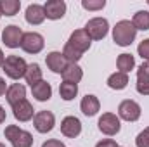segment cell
<instances>
[{"instance_id":"cell-1","label":"cell","mask_w":149,"mask_h":147,"mask_svg":"<svg viewBox=\"0 0 149 147\" xmlns=\"http://www.w3.org/2000/svg\"><path fill=\"white\" fill-rule=\"evenodd\" d=\"M135 35H137V30L135 26L132 24V21H118L116 26L113 28V40L116 42V45L120 47H128L132 45V42L135 40Z\"/></svg>"},{"instance_id":"cell-2","label":"cell","mask_w":149,"mask_h":147,"mask_svg":"<svg viewBox=\"0 0 149 147\" xmlns=\"http://www.w3.org/2000/svg\"><path fill=\"white\" fill-rule=\"evenodd\" d=\"M2 68H3V71H5V74L9 78L21 80L24 76V73H26V69H28V64L19 55H9V57H5V62H3Z\"/></svg>"},{"instance_id":"cell-3","label":"cell","mask_w":149,"mask_h":147,"mask_svg":"<svg viewBox=\"0 0 149 147\" xmlns=\"http://www.w3.org/2000/svg\"><path fill=\"white\" fill-rule=\"evenodd\" d=\"M109 30V23L104 17H94L85 24V31L90 37V40H102L108 35Z\"/></svg>"},{"instance_id":"cell-4","label":"cell","mask_w":149,"mask_h":147,"mask_svg":"<svg viewBox=\"0 0 149 147\" xmlns=\"http://www.w3.org/2000/svg\"><path fill=\"white\" fill-rule=\"evenodd\" d=\"M43 45H45L43 37L40 33H35V31H28L21 38V49L24 52H28V54H38V52H42Z\"/></svg>"},{"instance_id":"cell-5","label":"cell","mask_w":149,"mask_h":147,"mask_svg":"<svg viewBox=\"0 0 149 147\" xmlns=\"http://www.w3.org/2000/svg\"><path fill=\"white\" fill-rule=\"evenodd\" d=\"M118 114L121 119L125 121H137L141 118V106L135 102V101H123L120 106H118Z\"/></svg>"},{"instance_id":"cell-6","label":"cell","mask_w":149,"mask_h":147,"mask_svg":"<svg viewBox=\"0 0 149 147\" xmlns=\"http://www.w3.org/2000/svg\"><path fill=\"white\" fill-rule=\"evenodd\" d=\"M121 125H120V118L113 112H104L99 118V130L106 135H116L120 132Z\"/></svg>"},{"instance_id":"cell-7","label":"cell","mask_w":149,"mask_h":147,"mask_svg":"<svg viewBox=\"0 0 149 147\" xmlns=\"http://www.w3.org/2000/svg\"><path fill=\"white\" fill-rule=\"evenodd\" d=\"M23 30L16 24H9L3 28V33H2V40L5 43V47L9 49H16V47H21V38H23Z\"/></svg>"},{"instance_id":"cell-8","label":"cell","mask_w":149,"mask_h":147,"mask_svg":"<svg viewBox=\"0 0 149 147\" xmlns=\"http://www.w3.org/2000/svg\"><path fill=\"white\" fill-rule=\"evenodd\" d=\"M33 125H35L37 132H40V133H49L54 128V125H56V118H54V114L50 111H40V112L35 114V118H33Z\"/></svg>"},{"instance_id":"cell-9","label":"cell","mask_w":149,"mask_h":147,"mask_svg":"<svg viewBox=\"0 0 149 147\" xmlns=\"http://www.w3.org/2000/svg\"><path fill=\"white\" fill-rule=\"evenodd\" d=\"M43 9H45V17L56 21L66 14V2L64 0H49V2H45Z\"/></svg>"},{"instance_id":"cell-10","label":"cell","mask_w":149,"mask_h":147,"mask_svg":"<svg viewBox=\"0 0 149 147\" xmlns=\"http://www.w3.org/2000/svg\"><path fill=\"white\" fill-rule=\"evenodd\" d=\"M61 132H63V135L68 137V139L78 137L80 132H81V123H80V119L74 118V116H66V118L61 121Z\"/></svg>"},{"instance_id":"cell-11","label":"cell","mask_w":149,"mask_h":147,"mask_svg":"<svg viewBox=\"0 0 149 147\" xmlns=\"http://www.w3.org/2000/svg\"><path fill=\"white\" fill-rule=\"evenodd\" d=\"M73 49H76L78 52H85V50H88L90 49V37L87 35V31L85 30H76L71 33V37H70V42H68Z\"/></svg>"},{"instance_id":"cell-12","label":"cell","mask_w":149,"mask_h":147,"mask_svg":"<svg viewBox=\"0 0 149 147\" xmlns=\"http://www.w3.org/2000/svg\"><path fill=\"white\" fill-rule=\"evenodd\" d=\"M45 62H47V68L50 69V71H54V73H61L68 68V61H66V57L61 54V52H50L47 57H45Z\"/></svg>"},{"instance_id":"cell-13","label":"cell","mask_w":149,"mask_h":147,"mask_svg":"<svg viewBox=\"0 0 149 147\" xmlns=\"http://www.w3.org/2000/svg\"><path fill=\"white\" fill-rule=\"evenodd\" d=\"M137 92L149 95V62H142L137 69Z\"/></svg>"},{"instance_id":"cell-14","label":"cell","mask_w":149,"mask_h":147,"mask_svg":"<svg viewBox=\"0 0 149 147\" xmlns=\"http://www.w3.org/2000/svg\"><path fill=\"white\" fill-rule=\"evenodd\" d=\"M33 106L24 99L21 102H17L16 106H12V114L17 121H30L33 118Z\"/></svg>"},{"instance_id":"cell-15","label":"cell","mask_w":149,"mask_h":147,"mask_svg":"<svg viewBox=\"0 0 149 147\" xmlns=\"http://www.w3.org/2000/svg\"><path fill=\"white\" fill-rule=\"evenodd\" d=\"M5 97H7V102H9L10 106H16L17 102L24 101V97H26V88H24V85H21V83L10 85V87L7 88V92H5Z\"/></svg>"},{"instance_id":"cell-16","label":"cell","mask_w":149,"mask_h":147,"mask_svg":"<svg viewBox=\"0 0 149 147\" xmlns=\"http://www.w3.org/2000/svg\"><path fill=\"white\" fill-rule=\"evenodd\" d=\"M24 16H26V21L30 24H42L45 19V9L40 3H31V5H28Z\"/></svg>"},{"instance_id":"cell-17","label":"cell","mask_w":149,"mask_h":147,"mask_svg":"<svg viewBox=\"0 0 149 147\" xmlns=\"http://www.w3.org/2000/svg\"><path fill=\"white\" fill-rule=\"evenodd\" d=\"M31 94H33V97L40 101V102H45V101H49L50 97H52V87H50V83H47V81H38L35 83L33 87H31Z\"/></svg>"},{"instance_id":"cell-18","label":"cell","mask_w":149,"mask_h":147,"mask_svg":"<svg viewBox=\"0 0 149 147\" xmlns=\"http://www.w3.org/2000/svg\"><path fill=\"white\" fill-rule=\"evenodd\" d=\"M99 107H101V102L95 95H85L80 102V109L85 116H95Z\"/></svg>"},{"instance_id":"cell-19","label":"cell","mask_w":149,"mask_h":147,"mask_svg":"<svg viewBox=\"0 0 149 147\" xmlns=\"http://www.w3.org/2000/svg\"><path fill=\"white\" fill-rule=\"evenodd\" d=\"M63 78L68 83H78L83 78V71L78 64H68V68L63 71Z\"/></svg>"},{"instance_id":"cell-20","label":"cell","mask_w":149,"mask_h":147,"mask_svg":"<svg viewBox=\"0 0 149 147\" xmlns=\"http://www.w3.org/2000/svg\"><path fill=\"white\" fill-rule=\"evenodd\" d=\"M108 85H109V88L113 90H123L127 85H128V76L125 73H113L109 78H108Z\"/></svg>"},{"instance_id":"cell-21","label":"cell","mask_w":149,"mask_h":147,"mask_svg":"<svg viewBox=\"0 0 149 147\" xmlns=\"http://www.w3.org/2000/svg\"><path fill=\"white\" fill-rule=\"evenodd\" d=\"M116 64H118L120 73L127 74L128 71H132V69H134V66H135V59H134V55H132V54H120V55H118Z\"/></svg>"},{"instance_id":"cell-22","label":"cell","mask_w":149,"mask_h":147,"mask_svg":"<svg viewBox=\"0 0 149 147\" xmlns=\"http://www.w3.org/2000/svg\"><path fill=\"white\" fill-rule=\"evenodd\" d=\"M21 9L19 0H0V12L5 16H16Z\"/></svg>"},{"instance_id":"cell-23","label":"cell","mask_w":149,"mask_h":147,"mask_svg":"<svg viewBox=\"0 0 149 147\" xmlns=\"http://www.w3.org/2000/svg\"><path fill=\"white\" fill-rule=\"evenodd\" d=\"M24 78H26V83H30L31 87L35 83H38V81H42V69H40V66H38L37 62L35 64H28V69L24 73Z\"/></svg>"},{"instance_id":"cell-24","label":"cell","mask_w":149,"mask_h":147,"mask_svg":"<svg viewBox=\"0 0 149 147\" xmlns=\"http://www.w3.org/2000/svg\"><path fill=\"white\" fill-rule=\"evenodd\" d=\"M59 94H61V97L64 101H73L74 97H76V94H78V85L64 81V83L59 85Z\"/></svg>"},{"instance_id":"cell-25","label":"cell","mask_w":149,"mask_h":147,"mask_svg":"<svg viewBox=\"0 0 149 147\" xmlns=\"http://www.w3.org/2000/svg\"><path fill=\"white\" fill-rule=\"evenodd\" d=\"M132 24L135 26V30H142V31L149 30V10H139L134 16Z\"/></svg>"},{"instance_id":"cell-26","label":"cell","mask_w":149,"mask_h":147,"mask_svg":"<svg viewBox=\"0 0 149 147\" xmlns=\"http://www.w3.org/2000/svg\"><path fill=\"white\" fill-rule=\"evenodd\" d=\"M10 144H12V147H31L33 146V137H31L30 132L21 130V132L17 133V137H16Z\"/></svg>"},{"instance_id":"cell-27","label":"cell","mask_w":149,"mask_h":147,"mask_svg":"<svg viewBox=\"0 0 149 147\" xmlns=\"http://www.w3.org/2000/svg\"><path fill=\"white\" fill-rule=\"evenodd\" d=\"M63 55L66 57V61H68L70 64H76V62L81 59V55H83V54H81V52H78L76 49H73L70 43H66V45H64V50H63Z\"/></svg>"},{"instance_id":"cell-28","label":"cell","mask_w":149,"mask_h":147,"mask_svg":"<svg viewBox=\"0 0 149 147\" xmlns=\"http://www.w3.org/2000/svg\"><path fill=\"white\" fill-rule=\"evenodd\" d=\"M106 5V0H81V7L87 10H99Z\"/></svg>"},{"instance_id":"cell-29","label":"cell","mask_w":149,"mask_h":147,"mask_svg":"<svg viewBox=\"0 0 149 147\" xmlns=\"http://www.w3.org/2000/svg\"><path fill=\"white\" fill-rule=\"evenodd\" d=\"M135 144H137V147H149V126L144 128V130L137 135Z\"/></svg>"},{"instance_id":"cell-30","label":"cell","mask_w":149,"mask_h":147,"mask_svg":"<svg viewBox=\"0 0 149 147\" xmlns=\"http://www.w3.org/2000/svg\"><path fill=\"white\" fill-rule=\"evenodd\" d=\"M139 55L144 59V62H149V38L148 40H142L139 43V49H137Z\"/></svg>"},{"instance_id":"cell-31","label":"cell","mask_w":149,"mask_h":147,"mask_svg":"<svg viewBox=\"0 0 149 147\" xmlns=\"http://www.w3.org/2000/svg\"><path fill=\"white\" fill-rule=\"evenodd\" d=\"M19 132H21V128H19V126H16V125H9V126L5 128L3 135H5V139H7V140H10V142H12V140L17 137V133H19Z\"/></svg>"},{"instance_id":"cell-32","label":"cell","mask_w":149,"mask_h":147,"mask_svg":"<svg viewBox=\"0 0 149 147\" xmlns=\"http://www.w3.org/2000/svg\"><path fill=\"white\" fill-rule=\"evenodd\" d=\"M95 147H118V144H116L113 139H104V140L97 142V146Z\"/></svg>"},{"instance_id":"cell-33","label":"cell","mask_w":149,"mask_h":147,"mask_svg":"<svg viewBox=\"0 0 149 147\" xmlns=\"http://www.w3.org/2000/svg\"><path fill=\"white\" fill-rule=\"evenodd\" d=\"M42 147H64V144L61 142V140H56V139H52V140H47V142H43V146Z\"/></svg>"},{"instance_id":"cell-34","label":"cell","mask_w":149,"mask_h":147,"mask_svg":"<svg viewBox=\"0 0 149 147\" xmlns=\"http://www.w3.org/2000/svg\"><path fill=\"white\" fill-rule=\"evenodd\" d=\"M5 92H7V90H5V80H3V78L0 76V97H2V95H3Z\"/></svg>"},{"instance_id":"cell-35","label":"cell","mask_w":149,"mask_h":147,"mask_svg":"<svg viewBox=\"0 0 149 147\" xmlns=\"http://www.w3.org/2000/svg\"><path fill=\"white\" fill-rule=\"evenodd\" d=\"M3 121H5V111L0 106V123H3Z\"/></svg>"},{"instance_id":"cell-36","label":"cell","mask_w":149,"mask_h":147,"mask_svg":"<svg viewBox=\"0 0 149 147\" xmlns=\"http://www.w3.org/2000/svg\"><path fill=\"white\" fill-rule=\"evenodd\" d=\"M3 62H5V57H3V52L0 49V66H3Z\"/></svg>"},{"instance_id":"cell-37","label":"cell","mask_w":149,"mask_h":147,"mask_svg":"<svg viewBox=\"0 0 149 147\" xmlns=\"http://www.w3.org/2000/svg\"><path fill=\"white\" fill-rule=\"evenodd\" d=\"M0 147H5V146H3V144H0Z\"/></svg>"},{"instance_id":"cell-38","label":"cell","mask_w":149,"mask_h":147,"mask_svg":"<svg viewBox=\"0 0 149 147\" xmlns=\"http://www.w3.org/2000/svg\"><path fill=\"white\" fill-rule=\"evenodd\" d=\"M0 16H2V12H0Z\"/></svg>"},{"instance_id":"cell-39","label":"cell","mask_w":149,"mask_h":147,"mask_svg":"<svg viewBox=\"0 0 149 147\" xmlns=\"http://www.w3.org/2000/svg\"><path fill=\"white\" fill-rule=\"evenodd\" d=\"M148 3H149V0H148Z\"/></svg>"}]
</instances>
